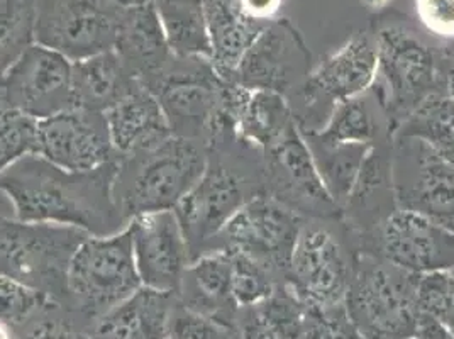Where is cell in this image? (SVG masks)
<instances>
[{"label":"cell","mask_w":454,"mask_h":339,"mask_svg":"<svg viewBox=\"0 0 454 339\" xmlns=\"http://www.w3.org/2000/svg\"><path fill=\"white\" fill-rule=\"evenodd\" d=\"M119 160L90 171H68L29 154L0 175V192L16 219L72 226L90 236H113L128 227L114 199Z\"/></svg>","instance_id":"6da1fadb"},{"label":"cell","mask_w":454,"mask_h":339,"mask_svg":"<svg viewBox=\"0 0 454 339\" xmlns=\"http://www.w3.org/2000/svg\"><path fill=\"white\" fill-rule=\"evenodd\" d=\"M419 280L377 253L356 249L342 304L346 318L363 339L416 338Z\"/></svg>","instance_id":"7a4b0ae2"},{"label":"cell","mask_w":454,"mask_h":339,"mask_svg":"<svg viewBox=\"0 0 454 339\" xmlns=\"http://www.w3.org/2000/svg\"><path fill=\"white\" fill-rule=\"evenodd\" d=\"M208 153L195 139L171 136L163 145L119 162L115 204L129 223L136 216L173 210L207 169Z\"/></svg>","instance_id":"3957f363"},{"label":"cell","mask_w":454,"mask_h":339,"mask_svg":"<svg viewBox=\"0 0 454 339\" xmlns=\"http://www.w3.org/2000/svg\"><path fill=\"white\" fill-rule=\"evenodd\" d=\"M377 78L375 95L394 139L400 124L429 97L442 94V70L434 50L414 31L390 24L375 36Z\"/></svg>","instance_id":"277c9868"},{"label":"cell","mask_w":454,"mask_h":339,"mask_svg":"<svg viewBox=\"0 0 454 339\" xmlns=\"http://www.w3.org/2000/svg\"><path fill=\"white\" fill-rule=\"evenodd\" d=\"M89 236L76 227L11 221L0 216V275L44 296L67 294L68 266Z\"/></svg>","instance_id":"5b68a950"},{"label":"cell","mask_w":454,"mask_h":339,"mask_svg":"<svg viewBox=\"0 0 454 339\" xmlns=\"http://www.w3.org/2000/svg\"><path fill=\"white\" fill-rule=\"evenodd\" d=\"M141 287L129 226L113 236H89L67 273V296L80 311L100 318Z\"/></svg>","instance_id":"8992f818"},{"label":"cell","mask_w":454,"mask_h":339,"mask_svg":"<svg viewBox=\"0 0 454 339\" xmlns=\"http://www.w3.org/2000/svg\"><path fill=\"white\" fill-rule=\"evenodd\" d=\"M263 189L247 171L208 156L207 169L195 187L173 209L189 246L190 262L212 249L227 223Z\"/></svg>","instance_id":"52a82bcc"},{"label":"cell","mask_w":454,"mask_h":339,"mask_svg":"<svg viewBox=\"0 0 454 339\" xmlns=\"http://www.w3.org/2000/svg\"><path fill=\"white\" fill-rule=\"evenodd\" d=\"M377 67V43L366 33L353 36L340 51L325 58L294 94L302 111L295 117L299 128L321 130L336 104L361 97L373 87Z\"/></svg>","instance_id":"ba28073f"},{"label":"cell","mask_w":454,"mask_h":339,"mask_svg":"<svg viewBox=\"0 0 454 339\" xmlns=\"http://www.w3.org/2000/svg\"><path fill=\"white\" fill-rule=\"evenodd\" d=\"M392 182L398 209L417 212L454 233V163L422 139L395 136Z\"/></svg>","instance_id":"9c48e42d"},{"label":"cell","mask_w":454,"mask_h":339,"mask_svg":"<svg viewBox=\"0 0 454 339\" xmlns=\"http://www.w3.org/2000/svg\"><path fill=\"white\" fill-rule=\"evenodd\" d=\"M263 189L302 219H342V210L324 187L297 121L263 151Z\"/></svg>","instance_id":"30bf717a"},{"label":"cell","mask_w":454,"mask_h":339,"mask_svg":"<svg viewBox=\"0 0 454 339\" xmlns=\"http://www.w3.org/2000/svg\"><path fill=\"white\" fill-rule=\"evenodd\" d=\"M122 9L113 0H36L35 43L70 61L111 51Z\"/></svg>","instance_id":"8fae6325"},{"label":"cell","mask_w":454,"mask_h":339,"mask_svg":"<svg viewBox=\"0 0 454 339\" xmlns=\"http://www.w3.org/2000/svg\"><path fill=\"white\" fill-rule=\"evenodd\" d=\"M317 219H305L284 283L303 302L331 311L342 307L353 258L340 238Z\"/></svg>","instance_id":"7c38bea8"},{"label":"cell","mask_w":454,"mask_h":339,"mask_svg":"<svg viewBox=\"0 0 454 339\" xmlns=\"http://www.w3.org/2000/svg\"><path fill=\"white\" fill-rule=\"evenodd\" d=\"M303 221L262 190L227 223L214 249L243 253L284 282Z\"/></svg>","instance_id":"4fadbf2b"},{"label":"cell","mask_w":454,"mask_h":339,"mask_svg":"<svg viewBox=\"0 0 454 339\" xmlns=\"http://www.w3.org/2000/svg\"><path fill=\"white\" fill-rule=\"evenodd\" d=\"M358 249L419 277L454 268V233L405 209L390 212Z\"/></svg>","instance_id":"5bb4252c"},{"label":"cell","mask_w":454,"mask_h":339,"mask_svg":"<svg viewBox=\"0 0 454 339\" xmlns=\"http://www.w3.org/2000/svg\"><path fill=\"white\" fill-rule=\"evenodd\" d=\"M4 109L46 119L75 107L74 61L33 43L0 82Z\"/></svg>","instance_id":"9a60e30c"},{"label":"cell","mask_w":454,"mask_h":339,"mask_svg":"<svg viewBox=\"0 0 454 339\" xmlns=\"http://www.w3.org/2000/svg\"><path fill=\"white\" fill-rule=\"evenodd\" d=\"M182 63L176 68L170 63L148 89L156 95L173 136L208 139L226 78L215 72L210 59L192 58Z\"/></svg>","instance_id":"2e32d148"},{"label":"cell","mask_w":454,"mask_h":339,"mask_svg":"<svg viewBox=\"0 0 454 339\" xmlns=\"http://www.w3.org/2000/svg\"><path fill=\"white\" fill-rule=\"evenodd\" d=\"M312 55L292 20H271L229 76L249 91L295 94L312 72Z\"/></svg>","instance_id":"e0dca14e"},{"label":"cell","mask_w":454,"mask_h":339,"mask_svg":"<svg viewBox=\"0 0 454 339\" xmlns=\"http://www.w3.org/2000/svg\"><path fill=\"white\" fill-rule=\"evenodd\" d=\"M38 154L68 171H90L119 160L106 114L80 107L39 119Z\"/></svg>","instance_id":"ac0fdd59"},{"label":"cell","mask_w":454,"mask_h":339,"mask_svg":"<svg viewBox=\"0 0 454 339\" xmlns=\"http://www.w3.org/2000/svg\"><path fill=\"white\" fill-rule=\"evenodd\" d=\"M128 226L136 270L143 287L173 296L180 294L190 253L175 210L136 216Z\"/></svg>","instance_id":"d6986e66"},{"label":"cell","mask_w":454,"mask_h":339,"mask_svg":"<svg viewBox=\"0 0 454 339\" xmlns=\"http://www.w3.org/2000/svg\"><path fill=\"white\" fill-rule=\"evenodd\" d=\"M392 138L377 139L364 156L342 219L356 240H366L397 209L392 182Z\"/></svg>","instance_id":"ffe728a7"},{"label":"cell","mask_w":454,"mask_h":339,"mask_svg":"<svg viewBox=\"0 0 454 339\" xmlns=\"http://www.w3.org/2000/svg\"><path fill=\"white\" fill-rule=\"evenodd\" d=\"M114 51L145 87L167 70L173 55L153 0L122 9Z\"/></svg>","instance_id":"44dd1931"},{"label":"cell","mask_w":454,"mask_h":339,"mask_svg":"<svg viewBox=\"0 0 454 339\" xmlns=\"http://www.w3.org/2000/svg\"><path fill=\"white\" fill-rule=\"evenodd\" d=\"M106 119L117 158L154 150L173 136L156 95L143 83L109 109Z\"/></svg>","instance_id":"7402d4cb"},{"label":"cell","mask_w":454,"mask_h":339,"mask_svg":"<svg viewBox=\"0 0 454 339\" xmlns=\"http://www.w3.org/2000/svg\"><path fill=\"white\" fill-rule=\"evenodd\" d=\"M180 294L185 307L231 327L238 309L232 297V262L227 249H210L192 260L184 275Z\"/></svg>","instance_id":"603a6c76"},{"label":"cell","mask_w":454,"mask_h":339,"mask_svg":"<svg viewBox=\"0 0 454 339\" xmlns=\"http://www.w3.org/2000/svg\"><path fill=\"white\" fill-rule=\"evenodd\" d=\"M171 304L173 294L141 287L98 319L94 339H165Z\"/></svg>","instance_id":"cb8c5ba5"},{"label":"cell","mask_w":454,"mask_h":339,"mask_svg":"<svg viewBox=\"0 0 454 339\" xmlns=\"http://www.w3.org/2000/svg\"><path fill=\"white\" fill-rule=\"evenodd\" d=\"M207 20L212 57L210 63L223 78L238 68L247 48L270 24L249 20L241 0H202Z\"/></svg>","instance_id":"d4e9b609"},{"label":"cell","mask_w":454,"mask_h":339,"mask_svg":"<svg viewBox=\"0 0 454 339\" xmlns=\"http://www.w3.org/2000/svg\"><path fill=\"white\" fill-rule=\"evenodd\" d=\"M137 85L141 82L114 50L74 61V97L80 109L106 114Z\"/></svg>","instance_id":"484cf974"},{"label":"cell","mask_w":454,"mask_h":339,"mask_svg":"<svg viewBox=\"0 0 454 339\" xmlns=\"http://www.w3.org/2000/svg\"><path fill=\"white\" fill-rule=\"evenodd\" d=\"M173 58L210 59V38L202 0H153Z\"/></svg>","instance_id":"4316f807"},{"label":"cell","mask_w":454,"mask_h":339,"mask_svg":"<svg viewBox=\"0 0 454 339\" xmlns=\"http://www.w3.org/2000/svg\"><path fill=\"white\" fill-rule=\"evenodd\" d=\"M302 134L314 156L324 187L342 210L356 185L361 165L372 145H333L322 141L312 132L302 131Z\"/></svg>","instance_id":"83f0119b"},{"label":"cell","mask_w":454,"mask_h":339,"mask_svg":"<svg viewBox=\"0 0 454 339\" xmlns=\"http://www.w3.org/2000/svg\"><path fill=\"white\" fill-rule=\"evenodd\" d=\"M294 122L295 115L285 95L271 91H251L238 124V138L263 153Z\"/></svg>","instance_id":"f1b7e54d"},{"label":"cell","mask_w":454,"mask_h":339,"mask_svg":"<svg viewBox=\"0 0 454 339\" xmlns=\"http://www.w3.org/2000/svg\"><path fill=\"white\" fill-rule=\"evenodd\" d=\"M395 136L422 139L454 163V99L444 94L429 97L400 124Z\"/></svg>","instance_id":"f546056e"},{"label":"cell","mask_w":454,"mask_h":339,"mask_svg":"<svg viewBox=\"0 0 454 339\" xmlns=\"http://www.w3.org/2000/svg\"><path fill=\"white\" fill-rule=\"evenodd\" d=\"M309 132L333 145H373L380 139V124L372 106L361 95L336 104L321 130Z\"/></svg>","instance_id":"4dcf8cb0"},{"label":"cell","mask_w":454,"mask_h":339,"mask_svg":"<svg viewBox=\"0 0 454 339\" xmlns=\"http://www.w3.org/2000/svg\"><path fill=\"white\" fill-rule=\"evenodd\" d=\"M36 0H0V82L35 43Z\"/></svg>","instance_id":"1f68e13d"},{"label":"cell","mask_w":454,"mask_h":339,"mask_svg":"<svg viewBox=\"0 0 454 339\" xmlns=\"http://www.w3.org/2000/svg\"><path fill=\"white\" fill-rule=\"evenodd\" d=\"M232 262V297L238 307L247 309L270 299L282 280L266 266L243 253L231 251Z\"/></svg>","instance_id":"d6a6232c"},{"label":"cell","mask_w":454,"mask_h":339,"mask_svg":"<svg viewBox=\"0 0 454 339\" xmlns=\"http://www.w3.org/2000/svg\"><path fill=\"white\" fill-rule=\"evenodd\" d=\"M29 154H38V119L0 107V175Z\"/></svg>","instance_id":"836d02e7"},{"label":"cell","mask_w":454,"mask_h":339,"mask_svg":"<svg viewBox=\"0 0 454 339\" xmlns=\"http://www.w3.org/2000/svg\"><path fill=\"white\" fill-rule=\"evenodd\" d=\"M417 299L420 311L437 320L454 339V273L437 272L420 277Z\"/></svg>","instance_id":"e575fe53"},{"label":"cell","mask_w":454,"mask_h":339,"mask_svg":"<svg viewBox=\"0 0 454 339\" xmlns=\"http://www.w3.org/2000/svg\"><path fill=\"white\" fill-rule=\"evenodd\" d=\"M48 296L14 279L0 275V320L20 322L46 305Z\"/></svg>","instance_id":"d590c367"},{"label":"cell","mask_w":454,"mask_h":339,"mask_svg":"<svg viewBox=\"0 0 454 339\" xmlns=\"http://www.w3.org/2000/svg\"><path fill=\"white\" fill-rule=\"evenodd\" d=\"M229 329L224 324L190 311L185 305L171 312L168 336L173 339H227Z\"/></svg>","instance_id":"8d00e7d4"},{"label":"cell","mask_w":454,"mask_h":339,"mask_svg":"<svg viewBox=\"0 0 454 339\" xmlns=\"http://www.w3.org/2000/svg\"><path fill=\"white\" fill-rule=\"evenodd\" d=\"M417 18L437 38L454 36V0H416Z\"/></svg>","instance_id":"74e56055"},{"label":"cell","mask_w":454,"mask_h":339,"mask_svg":"<svg viewBox=\"0 0 454 339\" xmlns=\"http://www.w3.org/2000/svg\"><path fill=\"white\" fill-rule=\"evenodd\" d=\"M20 339H94L70 324L59 320H43L36 324L24 338Z\"/></svg>","instance_id":"f35d334b"},{"label":"cell","mask_w":454,"mask_h":339,"mask_svg":"<svg viewBox=\"0 0 454 339\" xmlns=\"http://www.w3.org/2000/svg\"><path fill=\"white\" fill-rule=\"evenodd\" d=\"M243 339H282L277 329L266 319L263 312L254 305L247 307V318L243 320Z\"/></svg>","instance_id":"ab89813d"},{"label":"cell","mask_w":454,"mask_h":339,"mask_svg":"<svg viewBox=\"0 0 454 339\" xmlns=\"http://www.w3.org/2000/svg\"><path fill=\"white\" fill-rule=\"evenodd\" d=\"M241 5L249 20L268 24L275 20L282 7V0H241Z\"/></svg>","instance_id":"60d3db41"},{"label":"cell","mask_w":454,"mask_h":339,"mask_svg":"<svg viewBox=\"0 0 454 339\" xmlns=\"http://www.w3.org/2000/svg\"><path fill=\"white\" fill-rule=\"evenodd\" d=\"M324 339H363L346 318L344 305L333 311L331 324Z\"/></svg>","instance_id":"b9f144b4"},{"label":"cell","mask_w":454,"mask_h":339,"mask_svg":"<svg viewBox=\"0 0 454 339\" xmlns=\"http://www.w3.org/2000/svg\"><path fill=\"white\" fill-rule=\"evenodd\" d=\"M442 94L454 99V63H450L446 72H442Z\"/></svg>","instance_id":"7bdbcfd3"},{"label":"cell","mask_w":454,"mask_h":339,"mask_svg":"<svg viewBox=\"0 0 454 339\" xmlns=\"http://www.w3.org/2000/svg\"><path fill=\"white\" fill-rule=\"evenodd\" d=\"M442 57L446 61L454 63V36L448 41H444V50H442Z\"/></svg>","instance_id":"ee69618b"},{"label":"cell","mask_w":454,"mask_h":339,"mask_svg":"<svg viewBox=\"0 0 454 339\" xmlns=\"http://www.w3.org/2000/svg\"><path fill=\"white\" fill-rule=\"evenodd\" d=\"M361 2L370 9H381L388 4V0H361Z\"/></svg>","instance_id":"f6af8a7d"},{"label":"cell","mask_w":454,"mask_h":339,"mask_svg":"<svg viewBox=\"0 0 454 339\" xmlns=\"http://www.w3.org/2000/svg\"><path fill=\"white\" fill-rule=\"evenodd\" d=\"M113 2L119 4L121 7H131V5H139V4H145L150 0H113Z\"/></svg>","instance_id":"bcb514c9"},{"label":"cell","mask_w":454,"mask_h":339,"mask_svg":"<svg viewBox=\"0 0 454 339\" xmlns=\"http://www.w3.org/2000/svg\"><path fill=\"white\" fill-rule=\"evenodd\" d=\"M0 339H11V333H9V327L5 322L0 320Z\"/></svg>","instance_id":"7dc6e473"},{"label":"cell","mask_w":454,"mask_h":339,"mask_svg":"<svg viewBox=\"0 0 454 339\" xmlns=\"http://www.w3.org/2000/svg\"><path fill=\"white\" fill-rule=\"evenodd\" d=\"M165 339H173V338H171V336H168V335H167V338H165Z\"/></svg>","instance_id":"c3c4849f"},{"label":"cell","mask_w":454,"mask_h":339,"mask_svg":"<svg viewBox=\"0 0 454 339\" xmlns=\"http://www.w3.org/2000/svg\"><path fill=\"white\" fill-rule=\"evenodd\" d=\"M451 273H454V268H453V270H451Z\"/></svg>","instance_id":"681fc988"},{"label":"cell","mask_w":454,"mask_h":339,"mask_svg":"<svg viewBox=\"0 0 454 339\" xmlns=\"http://www.w3.org/2000/svg\"><path fill=\"white\" fill-rule=\"evenodd\" d=\"M411 339H417V338H411Z\"/></svg>","instance_id":"f907efd6"}]
</instances>
